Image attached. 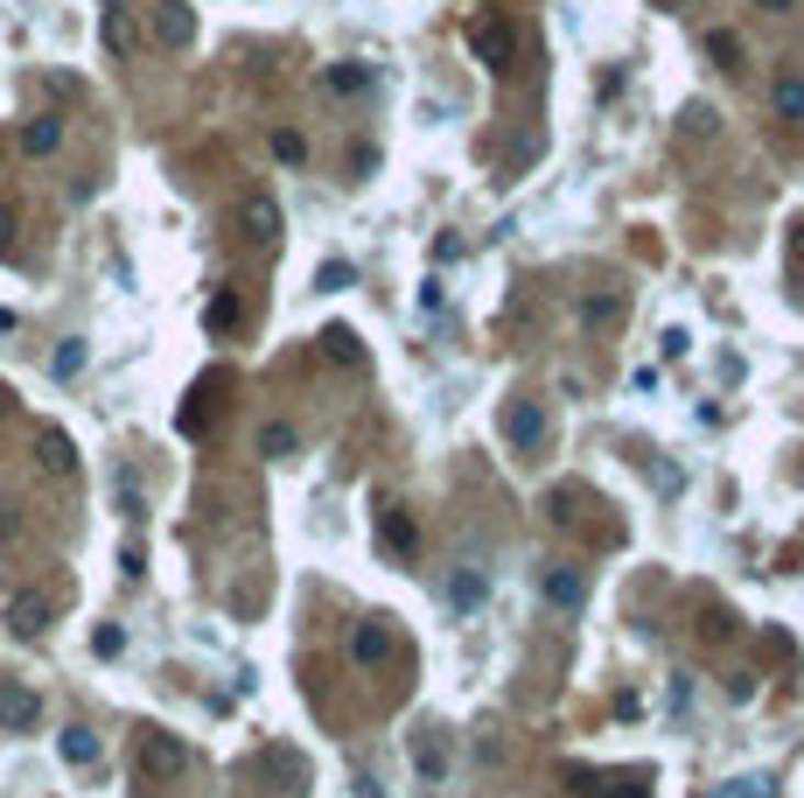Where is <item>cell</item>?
I'll return each instance as SVG.
<instances>
[{
  "mask_svg": "<svg viewBox=\"0 0 804 798\" xmlns=\"http://www.w3.org/2000/svg\"><path fill=\"white\" fill-rule=\"evenodd\" d=\"M133 764H141L147 785H176L189 771V750H182V735H168V729H141L133 735Z\"/></svg>",
  "mask_w": 804,
  "mask_h": 798,
  "instance_id": "cell-1",
  "label": "cell"
},
{
  "mask_svg": "<svg viewBox=\"0 0 804 798\" xmlns=\"http://www.w3.org/2000/svg\"><path fill=\"white\" fill-rule=\"evenodd\" d=\"M469 49L483 56L490 70H518V35H511L504 14H476V22H469Z\"/></svg>",
  "mask_w": 804,
  "mask_h": 798,
  "instance_id": "cell-2",
  "label": "cell"
},
{
  "mask_svg": "<svg viewBox=\"0 0 804 798\" xmlns=\"http://www.w3.org/2000/svg\"><path fill=\"white\" fill-rule=\"evenodd\" d=\"M0 610H8V631L14 638H43L49 631V596H35V588H8V596H0Z\"/></svg>",
  "mask_w": 804,
  "mask_h": 798,
  "instance_id": "cell-3",
  "label": "cell"
},
{
  "mask_svg": "<svg viewBox=\"0 0 804 798\" xmlns=\"http://www.w3.org/2000/svg\"><path fill=\"white\" fill-rule=\"evenodd\" d=\"M155 43L161 49H189V43H197V8H189V0H155Z\"/></svg>",
  "mask_w": 804,
  "mask_h": 798,
  "instance_id": "cell-4",
  "label": "cell"
},
{
  "mask_svg": "<svg viewBox=\"0 0 804 798\" xmlns=\"http://www.w3.org/2000/svg\"><path fill=\"white\" fill-rule=\"evenodd\" d=\"M238 232H245V245H273L280 239V203L273 197H245L238 203Z\"/></svg>",
  "mask_w": 804,
  "mask_h": 798,
  "instance_id": "cell-5",
  "label": "cell"
},
{
  "mask_svg": "<svg viewBox=\"0 0 804 798\" xmlns=\"http://www.w3.org/2000/svg\"><path fill=\"white\" fill-rule=\"evenodd\" d=\"M35 721H43V694L22 687V679H8V687H0V729H35Z\"/></svg>",
  "mask_w": 804,
  "mask_h": 798,
  "instance_id": "cell-6",
  "label": "cell"
},
{
  "mask_svg": "<svg viewBox=\"0 0 804 798\" xmlns=\"http://www.w3.org/2000/svg\"><path fill=\"white\" fill-rule=\"evenodd\" d=\"M273 777V785H280V798H294L301 785H309V771H301V756L294 750H259V764H253V777Z\"/></svg>",
  "mask_w": 804,
  "mask_h": 798,
  "instance_id": "cell-7",
  "label": "cell"
},
{
  "mask_svg": "<svg viewBox=\"0 0 804 798\" xmlns=\"http://www.w3.org/2000/svg\"><path fill=\"white\" fill-rule=\"evenodd\" d=\"M623 309H629L623 288H588V295H581V322H588V330H616Z\"/></svg>",
  "mask_w": 804,
  "mask_h": 798,
  "instance_id": "cell-8",
  "label": "cell"
},
{
  "mask_svg": "<svg viewBox=\"0 0 804 798\" xmlns=\"http://www.w3.org/2000/svg\"><path fill=\"white\" fill-rule=\"evenodd\" d=\"M504 434H511V448H539L546 442V413L532 407V399H518V407H504Z\"/></svg>",
  "mask_w": 804,
  "mask_h": 798,
  "instance_id": "cell-9",
  "label": "cell"
},
{
  "mask_svg": "<svg viewBox=\"0 0 804 798\" xmlns=\"http://www.w3.org/2000/svg\"><path fill=\"white\" fill-rule=\"evenodd\" d=\"M539 596L552 602V610H581V575H573V567H539Z\"/></svg>",
  "mask_w": 804,
  "mask_h": 798,
  "instance_id": "cell-10",
  "label": "cell"
},
{
  "mask_svg": "<svg viewBox=\"0 0 804 798\" xmlns=\"http://www.w3.org/2000/svg\"><path fill=\"white\" fill-rule=\"evenodd\" d=\"M350 658H357V665L392 658V631H386V617H371V623H357V631H350Z\"/></svg>",
  "mask_w": 804,
  "mask_h": 798,
  "instance_id": "cell-11",
  "label": "cell"
},
{
  "mask_svg": "<svg viewBox=\"0 0 804 798\" xmlns=\"http://www.w3.org/2000/svg\"><path fill=\"white\" fill-rule=\"evenodd\" d=\"M35 448H43V469H49V477H70V469H78V442H70L64 428H43V434H35Z\"/></svg>",
  "mask_w": 804,
  "mask_h": 798,
  "instance_id": "cell-12",
  "label": "cell"
},
{
  "mask_svg": "<svg viewBox=\"0 0 804 798\" xmlns=\"http://www.w3.org/2000/svg\"><path fill=\"white\" fill-rule=\"evenodd\" d=\"M56 756H64L70 771L99 764V735H91V729H64V735H56Z\"/></svg>",
  "mask_w": 804,
  "mask_h": 798,
  "instance_id": "cell-13",
  "label": "cell"
},
{
  "mask_svg": "<svg viewBox=\"0 0 804 798\" xmlns=\"http://www.w3.org/2000/svg\"><path fill=\"white\" fill-rule=\"evenodd\" d=\"M413 771H420V777H442V771H448V750H442V735H434V729L413 735Z\"/></svg>",
  "mask_w": 804,
  "mask_h": 798,
  "instance_id": "cell-14",
  "label": "cell"
},
{
  "mask_svg": "<svg viewBox=\"0 0 804 798\" xmlns=\"http://www.w3.org/2000/svg\"><path fill=\"white\" fill-rule=\"evenodd\" d=\"M294 448H301V434L287 428V421H266V428H259V455H273V463H287Z\"/></svg>",
  "mask_w": 804,
  "mask_h": 798,
  "instance_id": "cell-15",
  "label": "cell"
},
{
  "mask_svg": "<svg viewBox=\"0 0 804 798\" xmlns=\"http://www.w3.org/2000/svg\"><path fill=\"white\" fill-rule=\"evenodd\" d=\"M378 532H386V546H392V554H413V519H406V511H378Z\"/></svg>",
  "mask_w": 804,
  "mask_h": 798,
  "instance_id": "cell-16",
  "label": "cell"
},
{
  "mask_svg": "<svg viewBox=\"0 0 804 798\" xmlns=\"http://www.w3.org/2000/svg\"><path fill=\"white\" fill-rule=\"evenodd\" d=\"M322 351H330L336 365H364V344H357L350 330H343V322H330V330H322Z\"/></svg>",
  "mask_w": 804,
  "mask_h": 798,
  "instance_id": "cell-17",
  "label": "cell"
},
{
  "mask_svg": "<svg viewBox=\"0 0 804 798\" xmlns=\"http://www.w3.org/2000/svg\"><path fill=\"white\" fill-rule=\"evenodd\" d=\"M56 141H64V126H56V120H29L22 126V155H56Z\"/></svg>",
  "mask_w": 804,
  "mask_h": 798,
  "instance_id": "cell-18",
  "label": "cell"
},
{
  "mask_svg": "<svg viewBox=\"0 0 804 798\" xmlns=\"http://www.w3.org/2000/svg\"><path fill=\"white\" fill-rule=\"evenodd\" d=\"M330 91H343V99L371 91V64H336V70H330Z\"/></svg>",
  "mask_w": 804,
  "mask_h": 798,
  "instance_id": "cell-19",
  "label": "cell"
},
{
  "mask_svg": "<svg viewBox=\"0 0 804 798\" xmlns=\"http://www.w3.org/2000/svg\"><path fill=\"white\" fill-rule=\"evenodd\" d=\"M770 99H777V112H783V120H804V78H777V91H770Z\"/></svg>",
  "mask_w": 804,
  "mask_h": 798,
  "instance_id": "cell-20",
  "label": "cell"
},
{
  "mask_svg": "<svg viewBox=\"0 0 804 798\" xmlns=\"http://www.w3.org/2000/svg\"><path fill=\"white\" fill-rule=\"evenodd\" d=\"M49 372H56V378H78V372H85V336H70V344H56Z\"/></svg>",
  "mask_w": 804,
  "mask_h": 798,
  "instance_id": "cell-21",
  "label": "cell"
},
{
  "mask_svg": "<svg viewBox=\"0 0 804 798\" xmlns=\"http://www.w3.org/2000/svg\"><path fill=\"white\" fill-rule=\"evenodd\" d=\"M706 49L721 56V70H741V35L735 29H714V35H706Z\"/></svg>",
  "mask_w": 804,
  "mask_h": 798,
  "instance_id": "cell-22",
  "label": "cell"
},
{
  "mask_svg": "<svg viewBox=\"0 0 804 798\" xmlns=\"http://www.w3.org/2000/svg\"><path fill=\"white\" fill-rule=\"evenodd\" d=\"M203 322H210V330L224 336V330H232V322H238V295H217V301H210V315H203Z\"/></svg>",
  "mask_w": 804,
  "mask_h": 798,
  "instance_id": "cell-23",
  "label": "cell"
},
{
  "mask_svg": "<svg viewBox=\"0 0 804 798\" xmlns=\"http://www.w3.org/2000/svg\"><path fill=\"white\" fill-rule=\"evenodd\" d=\"M455 602H462V610H476V602H483V575H476V567H462V575H455Z\"/></svg>",
  "mask_w": 804,
  "mask_h": 798,
  "instance_id": "cell-24",
  "label": "cell"
},
{
  "mask_svg": "<svg viewBox=\"0 0 804 798\" xmlns=\"http://www.w3.org/2000/svg\"><path fill=\"white\" fill-rule=\"evenodd\" d=\"M273 155H280V162H309V141H301V133H287V126H280V133H273Z\"/></svg>",
  "mask_w": 804,
  "mask_h": 798,
  "instance_id": "cell-25",
  "label": "cell"
},
{
  "mask_svg": "<svg viewBox=\"0 0 804 798\" xmlns=\"http://www.w3.org/2000/svg\"><path fill=\"white\" fill-rule=\"evenodd\" d=\"M105 43H112V49H120V56L133 49V29H126V14H105Z\"/></svg>",
  "mask_w": 804,
  "mask_h": 798,
  "instance_id": "cell-26",
  "label": "cell"
},
{
  "mask_svg": "<svg viewBox=\"0 0 804 798\" xmlns=\"http://www.w3.org/2000/svg\"><path fill=\"white\" fill-rule=\"evenodd\" d=\"M120 511H126V519H141V484H133V477H120Z\"/></svg>",
  "mask_w": 804,
  "mask_h": 798,
  "instance_id": "cell-27",
  "label": "cell"
},
{
  "mask_svg": "<svg viewBox=\"0 0 804 798\" xmlns=\"http://www.w3.org/2000/svg\"><path fill=\"white\" fill-rule=\"evenodd\" d=\"M120 575H126V581H141V575H147V561H141V546H126V554H120Z\"/></svg>",
  "mask_w": 804,
  "mask_h": 798,
  "instance_id": "cell-28",
  "label": "cell"
},
{
  "mask_svg": "<svg viewBox=\"0 0 804 798\" xmlns=\"http://www.w3.org/2000/svg\"><path fill=\"white\" fill-rule=\"evenodd\" d=\"M0 253H14V211L0 203Z\"/></svg>",
  "mask_w": 804,
  "mask_h": 798,
  "instance_id": "cell-29",
  "label": "cell"
},
{
  "mask_svg": "<svg viewBox=\"0 0 804 798\" xmlns=\"http://www.w3.org/2000/svg\"><path fill=\"white\" fill-rule=\"evenodd\" d=\"M791 266L804 274V224H797V239H791Z\"/></svg>",
  "mask_w": 804,
  "mask_h": 798,
  "instance_id": "cell-30",
  "label": "cell"
},
{
  "mask_svg": "<svg viewBox=\"0 0 804 798\" xmlns=\"http://www.w3.org/2000/svg\"><path fill=\"white\" fill-rule=\"evenodd\" d=\"M8 413H14V392H8V378H0V421H8Z\"/></svg>",
  "mask_w": 804,
  "mask_h": 798,
  "instance_id": "cell-31",
  "label": "cell"
},
{
  "mask_svg": "<svg viewBox=\"0 0 804 798\" xmlns=\"http://www.w3.org/2000/svg\"><path fill=\"white\" fill-rule=\"evenodd\" d=\"M756 8H762V14H783V8H797V0H756Z\"/></svg>",
  "mask_w": 804,
  "mask_h": 798,
  "instance_id": "cell-32",
  "label": "cell"
},
{
  "mask_svg": "<svg viewBox=\"0 0 804 798\" xmlns=\"http://www.w3.org/2000/svg\"><path fill=\"white\" fill-rule=\"evenodd\" d=\"M658 8H685V0H658Z\"/></svg>",
  "mask_w": 804,
  "mask_h": 798,
  "instance_id": "cell-33",
  "label": "cell"
}]
</instances>
